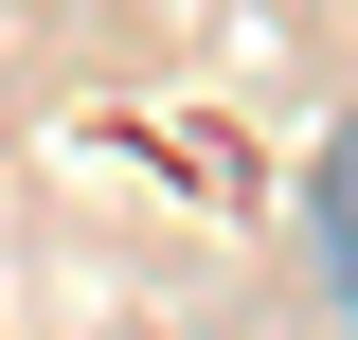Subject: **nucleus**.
I'll list each match as a JSON object with an SVG mask.
<instances>
[{"label":"nucleus","mask_w":358,"mask_h":340,"mask_svg":"<svg viewBox=\"0 0 358 340\" xmlns=\"http://www.w3.org/2000/svg\"><path fill=\"white\" fill-rule=\"evenodd\" d=\"M305 269H322V304L358 323V108L305 143Z\"/></svg>","instance_id":"f257e3e1"}]
</instances>
